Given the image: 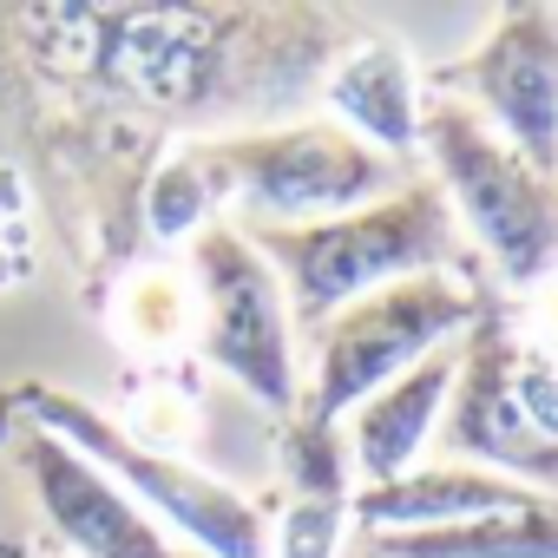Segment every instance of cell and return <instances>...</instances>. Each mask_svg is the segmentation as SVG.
<instances>
[{
	"label": "cell",
	"mask_w": 558,
	"mask_h": 558,
	"mask_svg": "<svg viewBox=\"0 0 558 558\" xmlns=\"http://www.w3.org/2000/svg\"><path fill=\"white\" fill-rule=\"evenodd\" d=\"M263 263L276 269V283L290 296V323L310 336L349 310L355 296L401 283V276H453L460 263V223L434 184H401L381 204L296 223V230H243Z\"/></svg>",
	"instance_id": "cell-1"
},
{
	"label": "cell",
	"mask_w": 558,
	"mask_h": 558,
	"mask_svg": "<svg viewBox=\"0 0 558 558\" xmlns=\"http://www.w3.org/2000/svg\"><path fill=\"white\" fill-rule=\"evenodd\" d=\"M14 408L60 434L73 453H86L151 525H165L184 551L197 558H269V519L256 512V499H243L230 480L191 466L184 453H165V447H145L125 421H112L99 401L73 395V388H47V381H27L14 395Z\"/></svg>",
	"instance_id": "cell-2"
},
{
	"label": "cell",
	"mask_w": 558,
	"mask_h": 558,
	"mask_svg": "<svg viewBox=\"0 0 558 558\" xmlns=\"http://www.w3.org/2000/svg\"><path fill=\"white\" fill-rule=\"evenodd\" d=\"M421 151L434 165V191L453 223L486 250V263L512 290H538L558 276V178L519 158L480 112L447 93L421 106Z\"/></svg>",
	"instance_id": "cell-3"
},
{
	"label": "cell",
	"mask_w": 558,
	"mask_h": 558,
	"mask_svg": "<svg viewBox=\"0 0 558 558\" xmlns=\"http://www.w3.org/2000/svg\"><path fill=\"white\" fill-rule=\"evenodd\" d=\"M440 434L466 466L506 473L532 493H558V355H545L532 336L512 329V316L480 303V323L460 342Z\"/></svg>",
	"instance_id": "cell-4"
},
{
	"label": "cell",
	"mask_w": 558,
	"mask_h": 558,
	"mask_svg": "<svg viewBox=\"0 0 558 558\" xmlns=\"http://www.w3.org/2000/svg\"><path fill=\"white\" fill-rule=\"evenodd\" d=\"M210 171L217 204H236L250 230H296L323 223L362 204H381L401 191V165H388L375 145L342 132L336 119L316 125H269V132H230L210 145H191Z\"/></svg>",
	"instance_id": "cell-5"
},
{
	"label": "cell",
	"mask_w": 558,
	"mask_h": 558,
	"mask_svg": "<svg viewBox=\"0 0 558 558\" xmlns=\"http://www.w3.org/2000/svg\"><path fill=\"white\" fill-rule=\"evenodd\" d=\"M473 323H480V296L460 276H401V283L355 296L349 310H336L316 329V362H310V388L296 414L316 427H336L375 388L453 349Z\"/></svg>",
	"instance_id": "cell-6"
},
{
	"label": "cell",
	"mask_w": 558,
	"mask_h": 558,
	"mask_svg": "<svg viewBox=\"0 0 558 558\" xmlns=\"http://www.w3.org/2000/svg\"><path fill=\"white\" fill-rule=\"evenodd\" d=\"M191 290H197V355L230 375L269 414L303 408L296 323L276 269L236 223H204L191 236Z\"/></svg>",
	"instance_id": "cell-7"
},
{
	"label": "cell",
	"mask_w": 558,
	"mask_h": 558,
	"mask_svg": "<svg viewBox=\"0 0 558 558\" xmlns=\"http://www.w3.org/2000/svg\"><path fill=\"white\" fill-rule=\"evenodd\" d=\"M434 86L480 112L519 158L558 178V8H499L486 40L440 66Z\"/></svg>",
	"instance_id": "cell-8"
},
{
	"label": "cell",
	"mask_w": 558,
	"mask_h": 558,
	"mask_svg": "<svg viewBox=\"0 0 558 558\" xmlns=\"http://www.w3.org/2000/svg\"><path fill=\"white\" fill-rule=\"evenodd\" d=\"M21 473H27L34 506L53 525V538L73 545L80 558H197L165 525H151L86 453H73L47 427H34L21 440Z\"/></svg>",
	"instance_id": "cell-9"
},
{
	"label": "cell",
	"mask_w": 558,
	"mask_h": 558,
	"mask_svg": "<svg viewBox=\"0 0 558 558\" xmlns=\"http://www.w3.org/2000/svg\"><path fill=\"white\" fill-rule=\"evenodd\" d=\"M460 342H466V336H460ZM460 342L440 349V355H427V362H414L408 375H395L388 388H375L362 408H349L342 447H349V466L362 473V486L401 480V473L421 460L427 434L440 427V414H447V401H453Z\"/></svg>",
	"instance_id": "cell-10"
},
{
	"label": "cell",
	"mask_w": 558,
	"mask_h": 558,
	"mask_svg": "<svg viewBox=\"0 0 558 558\" xmlns=\"http://www.w3.org/2000/svg\"><path fill=\"white\" fill-rule=\"evenodd\" d=\"M525 493L532 486H519L506 473H486V466H466V460H434V466H408L401 480L362 486L349 499V512L368 525V538H395V532H447V525L486 519V512H499Z\"/></svg>",
	"instance_id": "cell-11"
},
{
	"label": "cell",
	"mask_w": 558,
	"mask_h": 558,
	"mask_svg": "<svg viewBox=\"0 0 558 558\" xmlns=\"http://www.w3.org/2000/svg\"><path fill=\"white\" fill-rule=\"evenodd\" d=\"M323 99H329L336 125L355 132L362 145H375L388 165L421 158V106H427V93L414 80V60L395 40H368V47L342 53Z\"/></svg>",
	"instance_id": "cell-12"
},
{
	"label": "cell",
	"mask_w": 558,
	"mask_h": 558,
	"mask_svg": "<svg viewBox=\"0 0 558 558\" xmlns=\"http://www.w3.org/2000/svg\"><path fill=\"white\" fill-rule=\"evenodd\" d=\"M375 551L381 558H558V493H525L447 532H395L375 538Z\"/></svg>",
	"instance_id": "cell-13"
},
{
	"label": "cell",
	"mask_w": 558,
	"mask_h": 558,
	"mask_svg": "<svg viewBox=\"0 0 558 558\" xmlns=\"http://www.w3.org/2000/svg\"><path fill=\"white\" fill-rule=\"evenodd\" d=\"M119 336L138 355H165L184 349L197 336V290H191V269H138L132 283L119 290Z\"/></svg>",
	"instance_id": "cell-14"
},
{
	"label": "cell",
	"mask_w": 558,
	"mask_h": 558,
	"mask_svg": "<svg viewBox=\"0 0 558 558\" xmlns=\"http://www.w3.org/2000/svg\"><path fill=\"white\" fill-rule=\"evenodd\" d=\"M217 210V191H210V171L197 151H178L158 178H151V197H145V217L151 230L171 243V236H197Z\"/></svg>",
	"instance_id": "cell-15"
},
{
	"label": "cell",
	"mask_w": 558,
	"mask_h": 558,
	"mask_svg": "<svg viewBox=\"0 0 558 558\" xmlns=\"http://www.w3.org/2000/svg\"><path fill=\"white\" fill-rule=\"evenodd\" d=\"M342 525H349V499L296 493L283 525H276V558H336L342 551Z\"/></svg>",
	"instance_id": "cell-16"
},
{
	"label": "cell",
	"mask_w": 558,
	"mask_h": 558,
	"mask_svg": "<svg viewBox=\"0 0 558 558\" xmlns=\"http://www.w3.org/2000/svg\"><path fill=\"white\" fill-rule=\"evenodd\" d=\"M532 342L545 355H558V276L551 283H538V303H532Z\"/></svg>",
	"instance_id": "cell-17"
}]
</instances>
